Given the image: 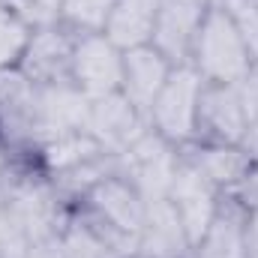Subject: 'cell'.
<instances>
[{
  "label": "cell",
  "mask_w": 258,
  "mask_h": 258,
  "mask_svg": "<svg viewBox=\"0 0 258 258\" xmlns=\"http://www.w3.org/2000/svg\"><path fill=\"white\" fill-rule=\"evenodd\" d=\"M192 60L195 72L213 84H240L249 75L252 69L249 48L222 6L207 9L195 36Z\"/></svg>",
  "instance_id": "1"
},
{
  "label": "cell",
  "mask_w": 258,
  "mask_h": 258,
  "mask_svg": "<svg viewBox=\"0 0 258 258\" xmlns=\"http://www.w3.org/2000/svg\"><path fill=\"white\" fill-rule=\"evenodd\" d=\"M87 201L93 210V228L117 249H138V231L144 222V198L129 186L120 174H105L87 189Z\"/></svg>",
  "instance_id": "2"
},
{
  "label": "cell",
  "mask_w": 258,
  "mask_h": 258,
  "mask_svg": "<svg viewBox=\"0 0 258 258\" xmlns=\"http://www.w3.org/2000/svg\"><path fill=\"white\" fill-rule=\"evenodd\" d=\"M177 165H180V159H177L171 141L162 138L153 129H144L123 153H117L120 177L144 201L168 198V189H171Z\"/></svg>",
  "instance_id": "3"
},
{
  "label": "cell",
  "mask_w": 258,
  "mask_h": 258,
  "mask_svg": "<svg viewBox=\"0 0 258 258\" xmlns=\"http://www.w3.org/2000/svg\"><path fill=\"white\" fill-rule=\"evenodd\" d=\"M201 90H204V78L195 72L192 66H177L171 69L168 81L162 84L159 96L153 99L147 117L153 132H159L162 138L174 141H189L198 129V102H201Z\"/></svg>",
  "instance_id": "4"
},
{
  "label": "cell",
  "mask_w": 258,
  "mask_h": 258,
  "mask_svg": "<svg viewBox=\"0 0 258 258\" xmlns=\"http://www.w3.org/2000/svg\"><path fill=\"white\" fill-rule=\"evenodd\" d=\"M123 81V51L102 33H84L72 51V84L96 99L117 93Z\"/></svg>",
  "instance_id": "5"
},
{
  "label": "cell",
  "mask_w": 258,
  "mask_h": 258,
  "mask_svg": "<svg viewBox=\"0 0 258 258\" xmlns=\"http://www.w3.org/2000/svg\"><path fill=\"white\" fill-rule=\"evenodd\" d=\"M90 96H84L72 81L42 84L36 93V120L33 135L42 141H54L63 135L87 132Z\"/></svg>",
  "instance_id": "6"
},
{
  "label": "cell",
  "mask_w": 258,
  "mask_h": 258,
  "mask_svg": "<svg viewBox=\"0 0 258 258\" xmlns=\"http://www.w3.org/2000/svg\"><path fill=\"white\" fill-rule=\"evenodd\" d=\"M0 201L6 204V210L15 216V222L24 228V234L30 237V243L48 240L60 234V204L54 192L42 183L33 180H15V183H3Z\"/></svg>",
  "instance_id": "7"
},
{
  "label": "cell",
  "mask_w": 258,
  "mask_h": 258,
  "mask_svg": "<svg viewBox=\"0 0 258 258\" xmlns=\"http://www.w3.org/2000/svg\"><path fill=\"white\" fill-rule=\"evenodd\" d=\"M144 114L129 102L126 96L108 93V96H96L90 99V111H87V135L105 150V153H123L129 144L144 132Z\"/></svg>",
  "instance_id": "8"
},
{
  "label": "cell",
  "mask_w": 258,
  "mask_h": 258,
  "mask_svg": "<svg viewBox=\"0 0 258 258\" xmlns=\"http://www.w3.org/2000/svg\"><path fill=\"white\" fill-rule=\"evenodd\" d=\"M168 201L174 204L192 246L204 237L207 225L213 222L216 210H219V201H216V186L195 168L192 162H180L177 171H174V180H171V189H168Z\"/></svg>",
  "instance_id": "9"
},
{
  "label": "cell",
  "mask_w": 258,
  "mask_h": 258,
  "mask_svg": "<svg viewBox=\"0 0 258 258\" xmlns=\"http://www.w3.org/2000/svg\"><path fill=\"white\" fill-rule=\"evenodd\" d=\"M207 15L204 0H159L156 27H153V48L183 66L186 57H192V45L198 27Z\"/></svg>",
  "instance_id": "10"
},
{
  "label": "cell",
  "mask_w": 258,
  "mask_h": 258,
  "mask_svg": "<svg viewBox=\"0 0 258 258\" xmlns=\"http://www.w3.org/2000/svg\"><path fill=\"white\" fill-rule=\"evenodd\" d=\"M198 126H204L219 144H243L249 132V114L240 96V84H210L201 90Z\"/></svg>",
  "instance_id": "11"
},
{
  "label": "cell",
  "mask_w": 258,
  "mask_h": 258,
  "mask_svg": "<svg viewBox=\"0 0 258 258\" xmlns=\"http://www.w3.org/2000/svg\"><path fill=\"white\" fill-rule=\"evenodd\" d=\"M192 249V240L168 198H156L144 204V222L138 231V249L141 258H186Z\"/></svg>",
  "instance_id": "12"
},
{
  "label": "cell",
  "mask_w": 258,
  "mask_h": 258,
  "mask_svg": "<svg viewBox=\"0 0 258 258\" xmlns=\"http://www.w3.org/2000/svg\"><path fill=\"white\" fill-rule=\"evenodd\" d=\"M72 51L75 42L57 27H39L30 33V42L21 57V72L33 84H57L72 81Z\"/></svg>",
  "instance_id": "13"
},
{
  "label": "cell",
  "mask_w": 258,
  "mask_h": 258,
  "mask_svg": "<svg viewBox=\"0 0 258 258\" xmlns=\"http://www.w3.org/2000/svg\"><path fill=\"white\" fill-rule=\"evenodd\" d=\"M168 75H171L168 57H162L153 45H141V48L123 51V81H120V93L147 117V111H150L153 99L159 96L162 84L168 81Z\"/></svg>",
  "instance_id": "14"
},
{
  "label": "cell",
  "mask_w": 258,
  "mask_h": 258,
  "mask_svg": "<svg viewBox=\"0 0 258 258\" xmlns=\"http://www.w3.org/2000/svg\"><path fill=\"white\" fill-rule=\"evenodd\" d=\"M159 0H114V9L105 21V36L120 51H132L153 42Z\"/></svg>",
  "instance_id": "15"
},
{
  "label": "cell",
  "mask_w": 258,
  "mask_h": 258,
  "mask_svg": "<svg viewBox=\"0 0 258 258\" xmlns=\"http://www.w3.org/2000/svg\"><path fill=\"white\" fill-rule=\"evenodd\" d=\"M36 93L39 84H33L24 72H0V123L12 129L15 135L33 138L36 120Z\"/></svg>",
  "instance_id": "16"
},
{
  "label": "cell",
  "mask_w": 258,
  "mask_h": 258,
  "mask_svg": "<svg viewBox=\"0 0 258 258\" xmlns=\"http://www.w3.org/2000/svg\"><path fill=\"white\" fill-rule=\"evenodd\" d=\"M198 258H246V216L240 207L225 204L216 210L204 237L195 243Z\"/></svg>",
  "instance_id": "17"
},
{
  "label": "cell",
  "mask_w": 258,
  "mask_h": 258,
  "mask_svg": "<svg viewBox=\"0 0 258 258\" xmlns=\"http://www.w3.org/2000/svg\"><path fill=\"white\" fill-rule=\"evenodd\" d=\"M195 168L219 189V186H231V183H243V177L252 168V156L237 147V144H216V147H201L195 150L189 159Z\"/></svg>",
  "instance_id": "18"
},
{
  "label": "cell",
  "mask_w": 258,
  "mask_h": 258,
  "mask_svg": "<svg viewBox=\"0 0 258 258\" xmlns=\"http://www.w3.org/2000/svg\"><path fill=\"white\" fill-rule=\"evenodd\" d=\"M60 246L66 258H117L120 252L90 225V222H72L60 228Z\"/></svg>",
  "instance_id": "19"
},
{
  "label": "cell",
  "mask_w": 258,
  "mask_h": 258,
  "mask_svg": "<svg viewBox=\"0 0 258 258\" xmlns=\"http://www.w3.org/2000/svg\"><path fill=\"white\" fill-rule=\"evenodd\" d=\"M27 42H30V27L24 24V18L9 6H0V72L24 57Z\"/></svg>",
  "instance_id": "20"
},
{
  "label": "cell",
  "mask_w": 258,
  "mask_h": 258,
  "mask_svg": "<svg viewBox=\"0 0 258 258\" xmlns=\"http://www.w3.org/2000/svg\"><path fill=\"white\" fill-rule=\"evenodd\" d=\"M111 9H114V0H63L60 18H66L72 27L84 33H99L105 30Z\"/></svg>",
  "instance_id": "21"
},
{
  "label": "cell",
  "mask_w": 258,
  "mask_h": 258,
  "mask_svg": "<svg viewBox=\"0 0 258 258\" xmlns=\"http://www.w3.org/2000/svg\"><path fill=\"white\" fill-rule=\"evenodd\" d=\"M219 6L228 12L237 33L243 36L252 63H258V0H219Z\"/></svg>",
  "instance_id": "22"
},
{
  "label": "cell",
  "mask_w": 258,
  "mask_h": 258,
  "mask_svg": "<svg viewBox=\"0 0 258 258\" xmlns=\"http://www.w3.org/2000/svg\"><path fill=\"white\" fill-rule=\"evenodd\" d=\"M9 9L18 12L27 27H54L63 12V0H9Z\"/></svg>",
  "instance_id": "23"
},
{
  "label": "cell",
  "mask_w": 258,
  "mask_h": 258,
  "mask_svg": "<svg viewBox=\"0 0 258 258\" xmlns=\"http://www.w3.org/2000/svg\"><path fill=\"white\" fill-rule=\"evenodd\" d=\"M27 249H30V237L0 201V258H24Z\"/></svg>",
  "instance_id": "24"
},
{
  "label": "cell",
  "mask_w": 258,
  "mask_h": 258,
  "mask_svg": "<svg viewBox=\"0 0 258 258\" xmlns=\"http://www.w3.org/2000/svg\"><path fill=\"white\" fill-rule=\"evenodd\" d=\"M240 96H243V105L249 114V129L258 126V63H252L249 75L240 81Z\"/></svg>",
  "instance_id": "25"
},
{
  "label": "cell",
  "mask_w": 258,
  "mask_h": 258,
  "mask_svg": "<svg viewBox=\"0 0 258 258\" xmlns=\"http://www.w3.org/2000/svg\"><path fill=\"white\" fill-rule=\"evenodd\" d=\"M24 258H66V255H63V246H60V237H48V240L30 243Z\"/></svg>",
  "instance_id": "26"
},
{
  "label": "cell",
  "mask_w": 258,
  "mask_h": 258,
  "mask_svg": "<svg viewBox=\"0 0 258 258\" xmlns=\"http://www.w3.org/2000/svg\"><path fill=\"white\" fill-rule=\"evenodd\" d=\"M246 258H258V204L246 216Z\"/></svg>",
  "instance_id": "27"
},
{
  "label": "cell",
  "mask_w": 258,
  "mask_h": 258,
  "mask_svg": "<svg viewBox=\"0 0 258 258\" xmlns=\"http://www.w3.org/2000/svg\"><path fill=\"white\" fill-rule=\"evenodd\" d=\"M3 183H6V177H3V165H0V189H3Z\"/></svg>",
  "instance_id": "28"
},
{
  "label": "cell",
  "mask_w": 258,
  "mask_h": 258,
  "mask_svg": "<svg viewBox=\"0 0 258 258\" xmlns=\"http://www.w3.org/2000/svg\"><path fill=\"white\" fill-rule=\"evenodd\" d=\"M6 3H9V0H0V6H6Z\"/></svg>",
  "instance_id": "29"
},
{
  "label": "cell",
  "mask_w": 258,
  "mask_h": 258,
  "mask_svg": "<svg viewBox=\"0 0 258 258\" xmlns=\"http://www.w3.org/2000/svg\"><path fill=\"white\" fill-rule=\"evenodd\" d=\"M204 3H207V0H204Z\"/></svg>",
  "instance_id": "30"
}]
</instances>
